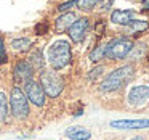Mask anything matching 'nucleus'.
Listing matches in <instances>:
<instances>
[{
  "mask_svg": "<svg viewBox=\"0 0 149 140\" xmlns=\"http://www.w3.org/2000/svg\"><path fill=\"white\" fill-rule=\"evenodd\" d=\"M47 58L48 63L55 71L63 69L71 63L72 60V50H71V44L68 40H55L52 45L48 47L47 52Z\"/></svg>",
  "mask_w": 149,
  "mask_h": 140,
  "instance_id": "f257e3e1",
  "label": "nucleus"
},
{
  "mask_svg": "<svg viewBox=\"0 0 149 140\" xmlns=\"http://www.w3.org/2000/svg\"><path fill=\"white\" fill-rule=\"evenodd\" d=\"M133 71H135L133 65H125V66H122V68L114 69L111 74H107L106 77L103 79L100 89L103 92H114V90H117V89H120L127 81H130V77L133 76Z\"/></svg>",
  "mask_w": 149,
  "mask_h": 140,
  "instance_id": "f03ea898",
  "label": "nucleus"
},
{
  "mask_svg": "<svg viewBox=\"0 0 149 140\" xmlns=\"http://www.w3.org/2000/svg\"><path fill=\"white\" fill-rule=\"evenodd\" d=\"M39 84L42 85L45 95H48V97H52V98L59 97V94H61L63 89H64V81H63V77L55 71V69H42Z\"/></svg>",
  "mask_w": 149,
  "mask_h": 140,
  "instance_id": "7ed1b4c3",
  "label": "nucleus"
},
{
  "mask_svg": "<svg viewBox=\"0 0 149 140\" xmlns=\"http://www.w3.org/2000/svg\"><path fill=\"white\" fill-rule=\"evenodd\" d=\"M133 47V40L128 37H116L106 44V53L104 58L107 60H123L130 53Z\"/></svg>",
  "mask_w": 149,
  "mask_h": 140,
  "instance_id": "20e7f679",
  "label": "nucleus"
},
{
  "mask_svg": "<svg viewBox=\"0 0 149 140\" xmlns=\"http://www.w3.org/2000/svg\"><path fill=\"white\" fill-rule=\"evenodd\" d=\"M10 108L15 117L24 119L29 114V100L19 87H13L10 94Z\"/></svg>",
  "mask_w": 149,
  "mask_h": 140,
  "instance_id": "39448f33",
  "label": "nucleus"
},
{
  "mask_svg": "<svg viewBox=\"0 0 149 140\" xmlns=\"http://www.w3.org/2000/svg\"><path fill=\"white\" fill-rule=\"evenodd\" d=\"M24 94H26L27 100L32 101L36 106L45 105V92H43L42 85L34 79H29L27 82H24Z\"/></svg>",
  "mask_w": 149,
  "mask_h": 140,
  "instance_id": "423d86ee",
  "label": "nucleus"
},
{
  "mask_svg": "<svg viewBox=\"0 0 149 140\" xmlns=\"http://www.w3.org/2000/svg\"><path fill=\"white\" fill-rule=\"evenodd\" d=\"M88 26H90L88 18H77V20L72 23V26L68 29V34H69V37H71L72 42L80 44L82 40L85 39L87 32H88Z\"/></svg>",
  "mask_w": 149,
  "mask_h": 140,
  "instance_id": "0eeeda50",
  "label": "nucleus"
},
{
  "mask_svg": "<svg viewBox=\"0 0 149 140\" xmlns=\"http://www.w3.org/2000/svg\"><path fill=\"white\" fill-rule=\"evenodd\" d=\"M13 76H15V82L16 84H24L29 79H34V68L31 66L29 61L21 60L15 65L13 68Z\"/></svg>",
  "mask_w": 149,
  "mask_h": 140,
  "instance_id": "6e6552de",
  "label": "nucleus"
},
{
  "mask_svg": "<svg viewBox=\"0 0 149 140\" xmlns=\"http://www.w3.org/2000/svg\"><path fill=\"white\" fill-rule=\"evenodd\" d=\"M149 100V87L148 85H136L128 94V103L132 106H139Z\"/></svg>",
  "mask_w": 149,
  "mask_h": 140,
  "instance_id": "1a4fd4ad",
  "label": "nucleus"
},
{
  "mask_svg": "<svg viewBox=\"0 0 149 140\" xmlns=\"http://www.w3.org/2000/svg\"><path fill=\"white\" fill-rule=\"evenodd\" d=\"M114 129H148L149 119H120L109 122Z\"/></svg>",
  "mask_w": 149,
  "mask_h": 140,
  "instance_id": "9d476101",
  "label": "nucleus"
},
{
  "mask_svg": "<svg viewBox=\"0 0 149 140\" xmlns=\"http://www.w3.org/2000/svg\"><path fill=\"white\" fill-rule=\"evenodd\" d=\"M135 20H138V18H136V11L133 10H114L111 13V21L119 26H127Z\"/></svg>",
  "mask_w": 149,
  "mask_h": 140,
  "instance_id": "9b49d317",
  "label": "nucleus"
},
{
  "mask_svg": "<svg viewBox=\"0 0 149 140\" xmlns=\"http://www.w3.org/2000/svg\"><path fill=\"white\" fill-rule=\"evenodd\" d=\"M75 20H77V18H75L74 11H64V13H63L61 16H58V18H56V21H55L56 31H59V32L68 31L69 27L72 26V23H74Z\"/></svg>",
  "mask_w": 149,
  "mask_h": 140,
  "instance_id": "f8f14e48",
  "label": "nucleus"
},
{
  "mask_svg": "<svg viewBox=\"0 0 149 140\" xmlns=\"http://www.w3.org/2000/svg\"><path fill=\"white\" fill-rule=\"evenodd\" d=\"M148 27H149L148 21H144V20H135V21H132L130 24L123 26V29H125V34H128V36H138V34L144 32Z\"/></svg>",
  "mask_w": 149,
  "mask_h": 140,
  "instance_id": "ddd939ff",
  "label": "nucleus"
},
{
  "mask_svg": "<svg viewBox=\"0 0 149 140\" xmlns=\"http://www.w3.org/2000/svg\"><path fill=\"white\" fill-rule=\"evenodd\" d=\"M66 135L69 137L71 140H88L91 137V132L87 130L85 127L80 126H72L66 130Z\"/></svg>",
  "mask_w": 149,
  "mask_h": 140,
  "instance_id": "4468645a",
  "label": "nucleus"
},
{
  "mask_svg": "<svg viewBox=\"0 0 149 140\" xmlns=\"http://www.w3.org/2000/svg\"><path fill=\"white\" fill-rule=\"evenodd\" d=\"M31 47H32V40L27 37H19V39L11 40V49L15 52H29Z\"/></svg>",
  "mask_w": 149,
  "mask_h": 140,
  "instance_id": "2eb2a0df",
  "label": "nucleus"
},
{
  "mask_svg": "<svg viewBox=\"0 0 149 140\" xmlns=\"http://www.w3.org/2000/svg\"><path fill=\"white\" fill-rule=\"evenodd\" d=\"M29 63H31V66L34 68V71H42L43 69V55H42V52L40 50H34L32 53H31V56H29Z\"/></svg>",
  "mask_w": 149,
  "mask_h": 140,
  "instance_id": "dca6fc26",
  "label": "nucleus"
},
{
  "mask_svg": "<svg viewBox=\"0 0 149 140\" xmlns=\"http://www.w3.org/2000/svg\"><path fill=\"white\" fill-rule=\"evenodd\" d=\"M104 53H106V44H101V45L95 47V49L90 52V60L93 63H98L100 60L104 58Z\"/></svg>",
  "mask_w": 149,
  "mask_h": 140,
  "instance_id": "f3484780",
  "label": "nucleus"
},
{
  "mask_svg": "<svg viewBox=\"0 0 149 140\" xmlns=\"http://www.w3.org/2000/svg\"><path fill=\"white\" fill-rule=\"evenodd\" d=\"M7 114H8V100H7V95L3 92H0V122H3L7 119Z\"/></svg>",
  "mask_w": 149,
  "mask_h": 140,
  "instance_id": "a211bd4d",
  "label": "nucleus"
},
{
  "mask_svg": "<svg viewBox=\"0 0 149 140\" xmlns=\"http://www.w3.org/2000/svg\"><path fill=\"white\" fill-rule=\"evenodd\" d=\"M98 2H100V0H77V5H75V7L80 8V10L88 11V10H93Z\"/></svg>",
  "mask_w": 149,
  "mask_h": 140,
  "instance_id": "6ab92c4d",
  "label": "nucleus"
},
{
  "mask_svg": "<svg viewBox=\"0 0 149 140\" xmlns=\"http://www.w3.org/2000/svg\"><path fill=\"white\" fill-rule=\"evenodd\" d=\"M8 61V56H7V50H5V42H3V37H0V65Z\"/></svg>",
  "mask_w": 149,
  "mask_h": 140,
  "instance_id": "aec40b11",
  "label": "nucleus"
},
{
  "mask_svg": "<svg viewBox=\"0 0 149 140\" xmlns=\"http://www.w3.org/2000/svg\"><path fill=\"white\" fill-rule=\"evenodd\" d=\"M77 5V0H69V2H64V4H61L58 7V11H61V13H64V11H69L72 7H75Z\"/></svg>",
  "mask_w": 149,
  "mask_h": 140,
  "instance_id": "412c9836",
  "label": "nucleus"
},
{
  "mask_svg": "<svg viewBox=\"0 0 149 140\" xmlns=\"http://www.w3.org/2000/svg\"><path fill=\"white\" fill-rule=\"evenodd\" d=\"M103 71H104V66H98V68L91 69V72L88 74V79H90V81H96V79L103 74Z\"/></svg>",
  "mask_w": 149,
  "mask_h": 140,
  "instance_id": "4be33fe9",
  "label": "nucleus"
},
{
  "mask_svg": "<svg viewBox=\"0 0 149 140\" xmlns=\"http://www.w3.org/2000/svg\"><path fill=\"white\" fill-rule=\"evenodd\" d=\"M111 5H112V0H100V2L96 4V7H98V10L106 11V10H109Z\"/></svg>",
  "mask_w": 149,
  "mask_h": 140,
  "instance_id": "5701e85b",
  "label": "nucleus"
},
{
  "mask_svg": "<svg viewBox=\"0 0 149 140\" xmlns=\"http://www.w3.org/2000/svg\"><path fill=\"white\" fill-rule=\"evenodd\" d=\"M47 29H48V24H47V23H43V24H37V27H36L37 34H45V32H47Z\"/></svg>",
  "mask_w": 149,
  "mask_h": 140,
  "instance_id": "b1692460",
  "label": "nucleus"
},
{
  "mask_svg": "<svg viewBox=\"0 0 149 140\" xmlns=\"http://www.w3.org/2000/svg\"><path fill=\"white\" fill-rule=\"evenodd\" d=\"M141 7H143V10H144V11H149V0H143Z\"/></svg>",
  "mask_w": 149,
  "mask_h": 140,
  "instance_id": "393cba45",
  "label": "nucleus"
},
{
  "mask_svg": "<svg viewBox=\"0 0 149 140\" xmlns=\"http://www.w3.org/2000/svg\"><path fill=\"white\" fill-rule=\"evenodd\" d=\"M148 18H149V15H148ZM148 23H149V21H148Z\"/></svg>",
  "mask_w": 149,
  "mask_h": 140,
  "instance_id": "a878e982",
  "label": "nucleus"
}]
</instances>
